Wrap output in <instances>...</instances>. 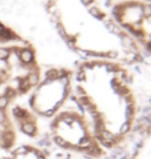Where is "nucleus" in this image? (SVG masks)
Here are the masks:
<instances>
[{
  "label": "nucleus",
  "mask_w": 151,
  "mask_h": 159,
  "mask_svg": "<svg viewBox=\"0 0 151 159\" xmlns=\"http://www.w3.org/2000/svg\"><path fill=\"white\" fill-rule=\"evenodd\" d=\"M35 129H36V128H35V126L32 123H30V122L24 123L23 125H22V130H23L25 133L29 134V135L33 134V133L35 132Z\"/></svg>",
  "instance_id": "1"
},
{
  "label": "nucleus",
  "mask_w": 151,
  "mask_h": 159,
  "mask_svg": "<svg viewBox=\"0 0 151 159\" xmlns=\"http://www.w3.org/2000/svg\"><path fill=\"white\" fill-rule=\"evenodd\" d=\"M91 144V141L89 139L87 136H84L81 141H80V143H79V147L77 148V149H79V150H86L88 147H89V145Z\"/></svg>",
  "instance_id": "2"
},
{
  "label": "nucleus",
  "mask_w": 151,
  "mask_h": 159,
  "mask_svg": "<svg viewBox=\"0 0 151 159\" xmlns=\"http://www.w3.org/2000/svg\"><path fill=\"white\" fill-rule=\"evenodd\" d=\"M54 142H55L56 145L60 146V147H63V148H69L70 146H68V144L66 143L65 139H63L61 136H54Z\"/></svg>",
  "instance_id": "3"
},
{
  "label": "nucleus",
  "mask_w": 151,
  "mask_h": 159,
  "mask_svg": "<svg viewBox=\"0 0 151 159\" xmlns=\"http://www.w3.org/2000/svg\"><path fill=\"white\" fill-rule=\"evenodd\" d=\"M29 86H35L38 83V75L36 74H30L27 78Z\"/></svg>",
  "instance_id": "4"
},
{
  "label": "nucleus",
  "mask_w": 151,
  "mask_h": 159,
  "mask_svg": "<svg viewBox=\"0 0 151 159\" xmlns=\"http://www.w3.org/2000/svg\"><path fill=\"white\" fill-rule=\"evenodd\" d=\"M28 153V148L26 147V146H22V147H19L17 150H16L14 152L15 155H25Z\"/></svg>",
  "instance_id": "5"
},
{
  "label": "nucleus",
  "mask_w": 151,
  "mask_h": 159,
  "mask_svg": "<svg viewBox=\"0 0 151 159\" xmlns=\"http://www.w3.org/2000/svg\"><path fill=\"white\" fill-rule=\"evenodd\" d=\"M101 139H112L114 138L113 134L110 132V131H108V130H102V131H101Z\"/></svg>",
  "instance_id": "6"
},
{
  "label": "nucleus",
  "mask_w": 151,
  "mask_h": 159,
  "mask_svg": "<svg viewBox=\"0 0 151 159\" xmlns=\"http://www.w3.org/2000/svg\"><path fill=\"white\" fill-rule=\"evenodd\" d=\"M59 82H60V84L62 85V86H68L69 85V82H70V79L69 77H67V75H63V77H60L59 78Z\"/></svg>",
  "instance_id": "7"
},
{
  "label": "nucleus",
  "mask_w": 151,
  "mask_h": 159,
  "mask_svg": "<svg viewBox=\"0 0 151 159\" xmlns=\"http://www.w3.org/2000/svg\"><path fill=\"white\" fill-rule=\"evenodd\" d=\"M130 123H124L121 125V128H120V134H125V133H127L128 131H130Z\"/></svg>",
  "instance_id": "8"
},
{
  "label": "nucleus",
  "mask_w": 151,
  "mask_h": 159,
  "mask_svg": "<svg viewBox=\"0 0 151 159\" xmlns=\"http://www.w3.org/2000/svg\"><path fill=\"white\" fill-rule=\"evenodd\" d=\"M8 104V99L5 96H0V110L5 109Z\"/></svg>",
  "instance_id": "9"
},
{
  "label": "nucleus",
  "mask_w": 151,
  "mask_h": 159,
  "mask_svg": "<svg viewBox=\"0 0 151 159\" xmlns=\"http://www.w3.org/2000/svg\"><path fill=\"white\" fill-rule=\"evenodd\" d=\"M101 143L107 148H112L113 147V144H114V142L112 141V139H101Z\"/></svg>",
  "instance_id": "10"
},
{
  "label": "nucleus",
  "mask_w": 151,
  "mask_h": 159,
  "mask_svg": "<svg viewBox=\"0 0 151 159\" xmlns=\"http://www.w3.org/2000/svg\"><path fill=\"white\" fill-rule=\"evenodd\" d=\"M16 96V92L12 90V88H7L5 90V97L7 98H12V97H15Z\"/></svg>",
  "instance_id": "11"
},
{
  "label": "nucleus",
  "mask_w": 151,
  "mask_h": 159,
  "mask_svg": "<svg viewBox=\"0 0 151 159\" xmlns=\"http://www.w3.org/2000/svg\"><path fill=\"white\" fill-rule=\"evenodd\" d=\"M25 114H26V113H25L24 111L20 110V109H15L14 110V115L17 117V118H22Z\"/></svg>",
  "instance_id": "12"
},
{
  "label": "nucleus",
  "mask_w": 151,
  "mask_h": 159,
  "mask_svg": "<svg viewBox=\"0 0 151 159\" xmlns=\"http://www.w3.org/2000/svg\"><path fill=\"white\" fill-rule=\"evenodd\" d=\"M8 36H9L8 31L4 30L1 26H0V37H8Z\"/></svg>",
  "instance_id": "13"
},
{
  "label": "nucleus",
  "mask_w": 151,
  "mask_h": 159,
  "mask_svg": "<svg viewBox=\"0 0 151 159\" xmlns=\"http://www.w3.org/2000/svg\"><path fill=\"white\" fill-rule=\"evenodd\" d=\"M76 93L79 95V96H84L85 95V93H84V90H83V89L80 87V86H78V87H77V89H76Z\"/></svg>",
  "instance_id": "14"
},
{
  "label": "nucleus",
  "mask_w": 151,
  "mask_h": 159,
  "mask_svg": "<svg viewBox=\"0 0 151 159\" xmlns=\"http://www.w3.org/2000/svg\"><path fill=\"white\" fill-rule=\"evenodd\" d=\"M55 113L54 112V110L53 109H51V110H48V111H46V112H45L43 115L44 116H46V117H48V118H50V117H52L53 116V114Z\"/></svg>",
  "instance_id": "15"
},
{
  "label": "nucleus",
  "mask_w": 151,
  "mask_h": 159,
  "mask_svg": "<svg viewBox=\"0 0 151 159\" xmlns=\"http://www.w3.org/2000/svg\"><path fill=\"white\" fill-rule=\"evenodd\" d=\"M70 93V86H65L64 87V90H63V94H64V97H66L67 95Z\"/></svg>",
  "instance_id": "16"
},
{
  "label": "nucleus",
  "mask_w": 151,
  "mask_h": 159,
  "mask_svg": "<svg viewBox=\"0 0 151 159\" xmlns=\"http://www.w3.org/2000/svg\"><path fill=\"white\" fill-rule=\"evenodd\" d=\"M6 120V117H5V114L3 111H0V124H3V122Z\"/></svg>",
  "instance_id": "17"
},
{
  "label": "nucleus",
  "mask_w": 151,
  "mask_h": 159,
  "mask_svg": "<svg viewBox=\"0 0 151 159\" xmlns=\"http://www.w3.org/2000/svg\"><path fill=\"white\" fill-rule=\"evenodd\" d=\"M77 79H78L79 81H83V80L85 79V74L83 71H80L79 74H77Z\"/></svg>",
  "instance_id": "18"
},
{
  "label": "nucleus",
  "mask_w": 151,
  "mask_h": 159,
  "mask_svg": "<svg viewBox=\"0 0 151 159\" xmlns=\"http://www.w3.org/2000/svg\"><path fill=\"white\" fill-rule=\"evenodd\" d=\"M61 106H62V100H61V101H58V102H57V103L55 104V107H54L53 110H54V111H55V110H58Z\"/></svg>",
  "instance_id": "19"
},
{
  "label": "nucleus",
  "mask_w": 151,
  "mask_h": 159,
  "mask_svg": "<svg viewBox=\"0 0 151 159\" xmlns=\"http://www.w3.org/2000/svg\"><path fill=\"white\" fill-rule=\"evenodd\" d=\"M37 159H46V158H45V156H41V155H40V156L37 157Z\"/></svg>",
  "instance_id": "20"
}]
</instances>
